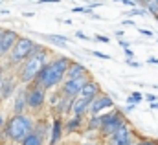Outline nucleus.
Wrapping results in <instances>:
<instances>
[{"label":"nucleus","mask_w":158,"mask_h":145,"mask_svg":"<svg viewBox=\"0 0 158 145\" xmlns=\"http://www.w3.org/2000/svg\"><path fill=\"white\" fill-rule=\"evenodd\" d=\"M127 121V118H125V112L119 109H114L109 110V112H105V119H103V125H101V129L98 130V136H99V140H105V138H109V136H112L116 130H118L119 127L123 125Z\"/></svg>","instance_id":"39448f33"},{"label":"nucleus","mask_w":158,"mask_h":145,"mask_svg":"<svg viewBox=\"0 0 158 145\" xmlns=\"http://www.w3.org/2000/svg\"><path fill=\"white\" fill-rule=\"evenodd\" d=\"M63 123H64V119L61 118V116H57V114H53V118H52V129H50V142L48 145H59L61 143V140H63V136H64V127H63Z\"/></svg>","instance_id":"9b49d317"},{"label":"nucleus","mask_w":158,"mask_h":145,"mask_svg":"<svg viewBox=\"0 0 158 145\" xmlns=\"http://www.w3.org/2000/svg\"><path fill=\"white\" fill-rule=\"evenodd\" d=\"M59 2H61V0H37L35 4H40V6H42V4H59Z\"/></svg>","instance_id":"f704fd0d"},{"label":"nucleus","mask_w":158,"mask_h":145,"mask_svg":"<svg viewBox=\"0 0 158 145\" xmlns=\"http://www.w3.org/2000/svg\"><path fill=\"white\" fill-rule=\"evenodd\" d=\"M143 7H145V9H147V13H151L153 17L158 15V0H149Z\"/></svg>","instance_id":"b1692460"},{"label":"nucleus","mask_w":158,"mask_h":145,"mask_svg":"<svg viewBox=\"0 0 158 145\" xmlns=\"http://www.w3.org/2000/svg\"><path fill=\"white\" fill-rule=\"evenodd\" d=\"M123 52H125V57H127V59H134V52H132L131 48H125Z\"/></svg>","instance_id":"473e14b6"},{"label":"nucleus","mask_w":158,"mask_h":145,"mask_svg":"<svg viewBox=\"0 0 158 145\" xmlns=\"http://www.w3.org/2000/svg\"><path fill=\"white\" fill-rule=\"evenodd\" d=\"M88 107H90V101L88 99H85V97H74V101H72V114L74 116H85V118H88Z\"/></svg>","instance_id":"f3484780"},{"label":"nucleus","mask_w":158,"mask_h":145,"mask_svg":"<svg viewBox=\"0 0 158 145\" xmlns=\"http://www.w3.org/2000/svg\"><path fill=\"white\" fill-rule=\"evenodd\" d=\"M118 46H121V50H125V48H129V46H131V42H129V40H125V39H118Z\"/></svg>","instance_id":"c756f323"},{"label":"nucleus","mask_w":158,"mask_h":145,"mask_svg":"<svg viewBox=\"0 0 158 145\" xmlns=\"http://www.w3.org/2000/svg\"><path fill=\"white\" fill-rule=\"evenodd\" d=\"M2 103H4V99H2V96H0V105H2Z\"/></svg>","instance_id":"3c124183"},{"label":"nucleus","mask_w":158,"mask_h":145,"mask_svg":"<svg viewBox=\"0 0 158 145\" xmlns=\"http://www.w3.org/2000/svg\"><path fill=\"white\" fill-rule=\"evenodd\" d=\"M19 31H15V30H4V33H2V39H0V48H2V59H6L7 55H9V52L13 50V46H15V42L19 40Z\"/></svg>","instance_id":"ddd939ff"},{"label":"nucleus","mask_w":158,"mask_h":145,"mask_svg":"<svg viewBox=\"0 0 158 145\" xmlns=\"http://www.w3.org/2000/svg\"><path fill=\"white\" fill-rule=\"evenodd\" d=\"M142 101H143V94H142V92H138V90L131 92V96L127 97V105H140Z\"/></svg>","instance_id":"5701e85b"},{"label":"nucleus","mask_w":158,"mask_h":145,"mask_svg":"<svg viewBox=\"0 0 158 145\" xmlns=\"http://www.w3.org/2000/svg\"><path fill=\"white\" fill-rule=\"evenodd\" d=\"M147 15V9L143 7V6H136V7H129L125 13H123V17H145Z\"/></svg>","instance_id":"4be33fe9"},{"label":"nucleus","mask_w":158,"mask_h":145,"mask_svg":"<svg viewBox=\"0 0 158 145\" xmlns=\"http://www.w3.org/2000/svg\"><path fill=\"white\" fill-rule=\"evenodd\" d=\"M2 33H4V28H0V39H2Z\"/></svg>","instance_id":"09e8293b"},{"label":"nucleus","mask_w":158,"mask_h":145,"mask_svg":"<svg viewBox=\"0 0 158 145\" xmlns=\"http://www.w3.org/2000/svg\"><path fill=\"white\" fill-rule=\"evenodd\" d=\"M44 143H46V140H44L42 136H39V134L33 130L31 134H28V136L24 138V142H22L20 145H44Z\"/></svg>","instance_id":"412c9836"},{"label":"nucleus","mask_w":158,"mask_h":145,"mask_svg":"<svg viewBox=\"0 0 158 145\" xmlns=\"http://www.w3.org/2000/svg\"><path fill=\"white\" fill-rule=\"evenodd\" d=\"M76 37H77V39H81V40H90V37L86 35L85 31H76Z\"/></svg>","instance_id":"2f4dec72"},{"label":"nucleus","mask_w":158,"mask_h":145,"mask_svg":"<svg viewBox=\"0 0 158 145\" xmlns=\"http://www.w3.org/2000/svg\"><path fill=\"white\" fill-rule=\"evenodd\" d=\"M149 109H151V110H158V101L151 103V105H149Z\"/></svg>","instance_id":"a19ab883"},{"label":"nucleus","mask_w":158,"mask_h":145,"mask_svg":"<svg viewBox=\"0 0 158 145\" xmlns=\"http://www.w3.org/2000/svg\"><path fill=\"white\" fill-rule=\"evenodd\" d=\"M85 125H86V118L85 116H74V114H70L68 119H64V123H63L64 134H76Z\"/></svg>","instance_id":"4468645a"},{"label":"nucleus","mask_w":158,"mask_h":145,"mask_svg":"<svg viewBox=\"0 0 158 145\" xmlns=\"http://www.w3.org/2000/svg\"><path fill=\"white\" fill-rule=\"evenodd\" d=\"M26 96H28V112H31L33 116L39 114L48 103V90H44L37 83L26 85Z\"/></svg>","instance_id":"423d86ee"},{"label":"nucleus","mask_w":158,"mask_h":145,"mask_svg":"<svg viewBox=\"0 0 158 145\" xmlns=\"http://www.w3.org/2000/svg\"><path fill=\"white\" fill-rule=\"evenodd\" d=\"M4 75H6V64L0 63V77H4Z\"/></svg>","instance_id":"4c0bfd02"},{"label":"nucleus","mask_w":158,"mask_h":145,"mask_svg":"<svg viewBox=\"0 0 158 145\" xmlns=\"http://www.w3.org/2000/svg\"><path fill=\"white\" fill-rule=\"evenodd\" d=\"M136 142L138 140H136V132H134L132 125L129 121H125L112 136L103 140V145H134Z\"/></svg>","instance_id":"0eeeda50"},{"label":"nucleus","mask_w":158,"mask_h":145,"mask_svg":"<svg viewBox=\"0 0 158 145\" xmlns=\"http://www.w3.org/2000/svg\"><path fill=\"white\" fill-rule=\"evenodd\" d=\"M81 145H94V143H88V142H85V143H81Z\"/></svg>","instance_id":"8fccbe9b"},{"label":"nucleus","mask_w":158,"mask_h":145,"mask_svg":"<svg viewBox=\"0 0 158 145\" xmlns=\"http://www.w3.org/2000/svg\"><path fill=\"white\" fill-rule=\"evenodd\" d=\"M143 99H147L149 103H155V101H158V97L155 96V94H145V96H143Z\"/></svg>","instance_id":"7c9ffc66"},{"label":"nucleus","mask_w":158,"mask_h":145,"mask_svg":"<svg viewBox=\"0 0 158 145\" xmlns=\"http://www.w3.org/2000/svg\"><path fill=\"white\" fill-rule=\"evenodd\" d=\"M123 26H134V20L132 19H125L123 20Z\"/></svg>","instance_id":"c9c22d12"},{"label":"nucleus","mask_w":158,"mask_h":145,"mask_svg":"<svg viewBox=\"0 0 158 145\" xmlns=\"http://www.w3.org/2000/svg\"><path fill=\"white\" fill-rule=\"evenodd\" d=\"M72 57L68 55H53L39 72V75L35 77L33 83H37L39 86H42L44 90H53L59 88L64 81V73L68 70V66L72 64Z\"/></svg>","instance_id":"f257e3e1"},{"label":"nucleus","mask_w":158,"mask_h":145,"mask_svg":"<svg viewBox=\"0 0 158 145\" xmlns=\"http://www.w3.org/2000/svg\"><path fill=\"white\" fill-rule=\"evenodd\" d=\"M123 35H125L123 30H118V31H116V37H118V39H123Z\"/></svg>","instance_id":"ea45409f"},{"label":"nucleus","mask_w":158,"mask_h":145,"mask_svg":"<svg viewBox=\"0 0 158 145\" xmlns=\"http://www.w3.org/2000/svg\"><path fill=\"white\" fill-rule=\"evenodd\" d=\"M101 94V85L96 81V79H90L85 86H83V90L79 92V96L81 97H85V99H88V101H92L96 96H99Z\"/></svg>","instance_id":"2eb2a0df"},{"label":"nucleus","mask_w":158,"mask_h":145,"mask_svg":"<svg viewBox=\"0 0 158 145\" xmlns=\"http://www.w3.org/2000/svg\"><path fill=\"white\" fill-rule=\"evenodd\" d=\"M86 6H88L90 9H96V7L103 6V0H90V2H86Z\"/></svg>","instance_id":"cd10ccee"},{"label":"nucleus","mask_w":158,"mask_h":145,"mask_svg":"<svg viewBox=\"0 0 158 145\" xmlns=\"http://www.w3.org/2000/svg\"><path fill=\"white\" fill-rule=\"evenodd\" d=\"M4 123H6V118H4V116H2V114H0V129H2V127H4Z\"/></svg>","instance_id":"79ce46f5"},{"label":"nucleus","mask_w":158,"mask_h":145,"mask_svg":"<svg viewBox=\"0 0 158 145\" xmlns=\"http://www.w3.org/2000/svg\"><path fill=\"white\" fill-rule=\"evenodd\" d=\"M134 2H136V4H138V6H142V0H134Z\"/></svg>","instance_id":"49530a36"},{"label":"nucleus","mask_w":158,"mask_h":145,"mask_svg":"<svg viewBox=\"0 0 158 145\" xmlns=\"http://www.w3.org/2000/svg\"><path fill=\"white\" fill-rule=\"evenodd\" d=\"M134 145H158V140H155V138H140Z\"/></svg>","instance_id":"a878e982"},{"label":"nucleus","mask_w":158,"mask_h":145,"mask_svg":"<svg viewBox=\"0 0 158 145\" xmlns=\"http://www.w3.org/2000/svg\"><path fill=\"white\" fill-rule=\"evenodd\" d=\"M72 97H68V96H63L61 94V97H59V101L55 103V107H53V110H55V114L57 116H61V118H66V116H70L72 114Z\"/></svg>","instance_id":"dca6fc26"},{"label":"nucleus","mask_w":158,"mask_h":145,"mask_svg":"<svg viewBox=\"0 0 158 145\" xmlns=\"http://www.w3.org/2000/svg\"><path fill=\"white\" fill-rule=\"evenodd\" d=\"M86 73H90L86 70V66L83 64V63H77V61H72V64L68 66V70L64 73V79H77L81 75H86Z\"/></svg>","instance_id":"a211bd4d"},{"label":"nucleus","mask_w":158,"mask_h":145,"mask_svg":"<svg viewBox=\"0 0 158 145\" xmlns=\"http://www.w3.org/2000/svg\"><path fill=\"white\" fill-rule=\"evenodd\" d=\"M40 48H42V44L31 40L30 37L20 35L19 40L15 42L13 50L9 52V55L6 57V68H17V66H20L33 52H37V50H40Z\"/></svg>","instance_id":"20e7f679"},{"label":"nucleus","mask_w":158,"mask_h":145,"mask_svg":"<svg viewBox=\"0 0 158 145\" xmlns=\"http://www.w3.org/2000/svg\"><path fill=\"white\" fill-rule=\"evenodd\" d=\"M138 33L140 35H143V37H155V31H151V30H145V28H138Z\"/></svg>","instance_id":"c85d7f7f"},{"label":"nucleus","mask_w":158,"mask_h":145,"mask_svg":"<svg viewBox=\"0 0 158 145\" xmlns=\"http://www.w3.org/2000/svg\"><path fill=\"white\" fill-rule=\"evenodd\" d=\"M44 40H48V42H52L53 46H57V48H68V42H70V39L64 35H57V33H44L42 35Z\"/></svg>","instance_id":"aec40b11"},{"label":"nucleus","mask_w":158,"mask_h":145,"mask_svg":"<svg viewBox=\"0 0 158 145\" xmlns=\"http://www.w3.org/2000/svg\"><path fill=\"white\" fill-rule=\"evenodd\" d=\"M13 105H11V114H26L28 112V96H26V85H20L15 92V96L11 97Z\"/></svg>","instance_id":"9d476101"},{"label":"nucleus","mask_w":158,"mask_h":145,"mask_svg":"<svg viewBox=\"0 0 158 145\" xmlns=\"http://www.w3.org/2000/svg\"><path fill=\"white\" fill-rule=\"evenodd\" d=\"M30 2H37V0H30Z\"/></svg>","instance_id":"864d4df0"},{"label":"nucleus","mask_w":158,"mask_h":145,"mask_svg":"<svg viewBox=\"0 0 158 145\" xmlns=\"http://www.w3.org/2000/svg\"><path fill=\"white\" fill-rule=\"evenodd\" d=\"M114 109V99L101 92L99 96H96L92 101H90V107H88V116H96V114H103V112H109V110Z\"/></svg>","instance_id":"1a4fd4ad"},{"label":"nucleus","mask_w":158,"mask_h":145,"mask_svg":"<svg viewBox=\"0 0 158 145\" xmlns=\"http://www.w3.org/2000/svg\"><path fill=\"white\" fill-rule=\"evenodd\" d=\"M22 17H26V19H31V17H35V13H31V11H24V13H22Z\"/></svg>","instance_id":"e433bc0d"},{"label":"nucleus","mask_w":158,"mask_h":145,"mask_svg":"<svg viewBox=\"0 0 158 145\" xmlns=\"http://www.w3.org/2000/svg\"><path fill=\"white\" fill-rule=\"evenodd\" d=\"M35 121H37L35 116L30 114V112H26V114H11L6 119L4 127H2L4 138L7 142H11V143H22L24 138L33 132Z\"/></svg>","instance_id":"f03ea898"},{"label":"nucleus","mask_w":158,"mask_h":145,"mask_svg":"<svg viewBox=\"0 0 158 145\" xmlns=\"http://www.w3.org/2000/svg\"><path fill=\"white\" fill-rule=\"evenodd\" d=\"M86 53H90V55H94V57H98V59H103V61H110V59H112L109 53H103V52H98V50H90V52H86Z\"/></svg>","instance_id":"393cba45"},{"label":"nucleus","mask_w":158,"mask_h":145,"mask_svg":"<svg viewBox=\"0 0 158 145\" xmlns=\"http://www.w3.org/2000/svg\"><path fill=\"white\" fill-rule=\"evenodd\" d=\"M103 119H105V112L103 114H96V116H88L86 118V130L88 132H98L103 125Z\"/></svg>","instance_id":"6ab92c4d"},{"label":"nucleus","mask_w":158,"mask_h":145,"mask_svg":"<svg viewBox=\"0 0 158 145\" xmlns=\"http://www.w3.org/2000/svg\"><path fill=\"white\" fill-rule=\"evenodd\" d=\"M2 85H4V77H0V94H2Z\"/></svg>","instance_id":"a18cd8bd"},{"label":"nucleus","mask_w":158,"mask_h":145,"mask_svg":"<svg viewBox=\"0 0 158 145\" xmlns=\"http://www.w3.org/2000/svg\"><path fill=\"white\" fill-rule=\"evenodd\" d=\"M9 13H11L9 9H0V15H9Z\"/></svg>","instance_id":"37998d69"},{"label":"nucleus","mask_w":158,"mask_h":145,"mask_svg":"<svg viewBox=\"0 0 158 145\" xmlns=\"http://www.w3.org/2000/svg\"><path fill=\"white\" fill-rule=\"evenodd\" d=\"M125 63H127V64H129V66H132V68H140V66H142V64H140V63H136V61H132V59H127V61H125Z\"/></svg>","instance_id":"72a5a7b5"},{"label":"nucleus","mask_w":158,"mask_h":145,"mask_svg":"<svg viewBox=\"0 0 158 145\" xmlns=\"http://www.w3.org/2000/svg\"><path fill=\"white\" fill-rule=\"evenodd\" d=\"M155 20H158V15H155Z\"/></svg>","instance_id":"603ef678"},{"label":"nucleus","mask_w":158,"mask_h":145,"mask_svg":"<svg viewBox=\"0 0 158 145\" xmlns=\"http://www.w3.org/2000/svg\"><path fill=\"white\" fill-rule=\"evenodd\" d=\"M92 79V75L90 73H86V75H81L77 79H64L63 81V85L59 86V92L63 94V96H68V97H77L79 92L83 90V86L88 83Z\"/></svg>","instance_id":"6e6552de"},{"label":"nucleus","mask_w":158,"mask_h":145,"mask_svg":"<svg viewBox=\"0 0 158 145\" xmlns=\"http://www.w3.org/2000/svg\"><path fill=\"white\" fill-rule=\"evenodd\" d=\"M0 2H7V0H0Z\"/></svg>","instance_id":"5fc2aeb1"},{"label":"nucleus","mask_w":158,"mask_h":145,"mask_svg":"<svg viewBox=\"0 0 158 145\" xmlns=\"http://www.w3.org/2000/svg\"><path fill=\"white\" fill-rule=\"evenodd\" d=\"M20 86V81H19V77H17V73H7V75H4V85H2V99L4 101H7V99H11L13 96H15V92H17V88Z\"/></svg>","instance_id":"f8f14e48"},{"label":"nucleus","mask_w":158,"mask_h":145,"mask_svg":"<svg viewBox=\"0 0 158 145\" xmlns=\"http://www.w3.org/2000/svg\"><path fill=\"white\" fill-rule=\"evenodd\" d=\"M94 39H96L98 42H103V44H109V42H110V39H109V37H107V35H101V33H96V35H94Z\"/></svg>","instance_id":"bb28decb"},{"label":"nucleus","mask_w":158,"mask_h":145,"mask_svg":"<svg viewBox=\"0 0 158 145\" xmlns=\"http://www.w3.org/2000/svg\"><path fill=\"white\" fill-rule=\"evenodd\" d=\"M2 140H6V138H4V130L0 129V142H2Z\"/></svg>","instance_id":"c03bdc74"},{"label":"nucleus","mask_w":158,"mask_h":145,"mask_svg":"<svg viewBox=\"0 0 158 145\" xmlns=\"http://www.w3.org/2000/svg\"><path fill=\"white\" fill-rule=\"evenodd\" d=\"M134 109H136V105H127L125 107V112H132Z\"/></svg>","instance_id":"58836bf2"},{"label":"nucleus","mask_w":158,"mask_h":145,"mask_svg":"<svg viewBox=\"0 0 158 145\" xmlns=\"http://www.w3.org/2000/svg\"><path fill=\"white\" fill-rule=\"evenodd\" d=\"M147 2H149V0H142V6H145V4H147Z\"/></svg>","instance_id":"de8ad7c7"},{"label":"nucleus","mask_w":158,"mask_h":145,"mask_svg":"<svg viewBox=\"0 0 158 145\" xmlns=\"http://www.w3.org/2000/svg\"><path fill=\"white\" fill-rule=\"evenodd\" d=\"M52 57H53V53H52V50L46 48V46H42L37 52H33L20 66L15 68V73H17L20 85H30V83H33L35 77L39 75V72L42 70V66H44Z\"/></svg>","instance_id":"7ed1b4c3"}]
</instances>
